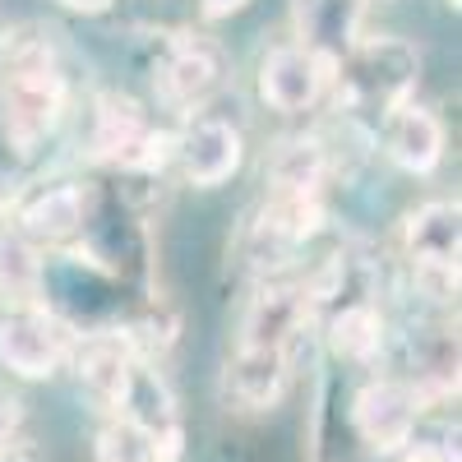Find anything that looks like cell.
<instances>
[{"instance_id":"1","label":"cell","mask_w":462,"mask_h":462,"mask_svg":"<svg viewBox=\"0 0 462 462\" xmlns=\"http://www.w3.org/2000/svg\"><path fill=\"white\" fill-rule=\"evenodd\" d=\"M420 74V51L402 37H356L333 60V88L352 111L389 116L393 106L411 102Z\"/></svg>"},{"instance_id":"2","label":"cell","mask_w":462,"mask_h":462,"mask_svg":"<svg viewBox=\"0 0 462 462\" xmlns=\"http://www.w3.org/2000/svg\"><path fill=\"white\" fill-rule=\"evenodd\" d=\"M0 111H5V134L19 148L42 143L56 130L60 111H65V74H60V65L42 47L19 51L14 65L5 69Z\"/></svg>"},{"instance_id":"3","label":"cell","mask_w":462,"mask_h":462,"mask_svg":"<svg viewBox=\"0 0 462 462\" xmlns=\"http://www.w3.org/2000/svg\"><path fill=\"white\" fill-rule=\"evenodd\" d=\"M74 352V328L42 310V305H14L0 319V361L19 379H51Z\"/></svg>"},{"instance_id":"4","label":"cell","mask_w":462,"mask_h":462,"mask_svg":"<svg viewBox=\"0 0 462 462\" xmlns=\"http://www.w3.org/2000/svg\"><path fill=\"white\" fill-rule=\"evenodd\" d=\"M93 148H97V158L111 162V167L143 171V167H158L171 152V134L152 130L134 97L102 93L97 111H93Z\"/></svg>"},{"instance_id":"5","label":"cell","mask_w":462,"mask_h":462,"mask_svg":"<svg viewBox=\"0 0 462 462\" xmlns=\"http://www.w3.org/2000/svg\"><path fill=\"white\" fill-rule=\"evenodd\" d=\"M328 84H333V60L305 42H282L259 60V97L282 116L310 111L328 93Z\"/></svg>"},{"instance_id":"6","label":"cell","mask_w":462,"mask_h":462,"mask_svg":"<svg viewBox=\"0 0 462 462\" xmlns=\"http://www.w3.org/2000/svg\"><path fill=\"white\" fill-rule=\"evenodd\" d=\"M416 416H420V393L416 383L402 379H374L352 398V426L370 453L407 448L416 435Z\"/></svg>"},{"instance_id":"7","label":"cell","mask_w":462,"mask_h":462,"mask_svg":"<svg viewBox=\"0 0 462 462\" xmlns=\"http://www.w3.org/2000/svg\"><path fill=\"white\" fill-rule=\"evenodd\" d=\"M241 130L222 121V116H189L185 130L171 134V158L180 167V176L199 189H213L222 180L236 176L241 167Z\"/></svg>"},{"instance_id":"8","label":"cell","mask_w":462,"mask_h":462,"mask_svg":"<svg viewBox=\"0 0 462 462\" xmlns=\"http://www.w3.org/2000/svg\"><path fill=\"white\" fill-rule=\"evenodd\" d=\"M222 74H226V60L217 42H208V37H176L158 69V93L167 106L199 116L208 97L222 88Z\"/></svg>"},{"instance_id":"9","label":"cell","mask_w":462,"mask_h":462,"mask_svg":"<svg viewBox=\"0 0 462 462\" xmlns=\"http://www.w3.org/2000/svg\"><path fill=\"white\" fill-rule=\"evenodd\" d=\"M402 245L420 278L457 287V204H420L402 226Z\"/></svg>"},{"instance_id":"10","label":"cell","mask_w":462,"mask_h":462,"mask_svg":"<svg viewBox=\"0 0 462 462\" xmlns=\"http://www.w3.org/2000/svg\"><path fill=\"white\" fill-rule=\"evenodd\" d=\"M383 148H389L393 167L411 171V176H430L444 158V125L430 106L420 102H402L383 116Z\"/></svg>"},{"instance_id":"11","label":"cell","mask_w":462,"mask_h":462,"mask_svg":"<svg viewBox=\"0 0 462 462\" xmlns=\"http://www.w3.org/2000/svg\"><path fill=\"white\" fill-rule=\"evenodd\" d=\"M74 361H79V379L88 383V389H93L102 402H111L116 411H121L130 383H134V374H139V356H134L130 337H121V333H97V337H88L79 352H74Z\"/></svg>"},{"instance_id":"12","label":"cell","mask_w":462,"mask_h":462,"mask_svg":"<svg viewBox=\"0 0 462 462\" xmlns=\"http://www.w3.org/2000/svg\"><path fill=\"white\" fill-rule=\"evenodd\" d=\"M305 319H310L305 291H296V287H263L250 300V310H245L241 342L245 346H278V352H287L291 337L305 328Z\"/></svg>"},{"instance_id":"13","label":"cell","mask_w":462,"mask_h":462,"mask_svg":"<svg viewBox=\"0 0 462 462\" xmlns=\"http://www.w3.org/2000/svg\"><path fill=\"white\" fill-rule=\"evenodd\" d=\"M226 389L241 407L250 411H263L273 407L287 389V352L278 346H236V356L226 365Z\"/></svg>"},{"instance_id":"14","label":"cell","mask_w":462,"mask_h":462,"mask_svg":"<svg viewBox=\"0 0 462 462\" xmlns=\"http://www.w3.org/2000/svg\"><path fill=\"white\" fill-rule=\"evenodd\" d=\"M365 0H296V42L337 60L356 42Z\"/></svg>"},{"instance_id":"15","label":"cell","mask_w":462,"mask_h":462,"mask_svg":"<svg viewBox=\"0 0 462 462\" xmlns=\"http://www.w3.org/2000/svg\"><path fill=\"white\" fill-rule=\"evenodd\" d=\"M19 226H23V236L47 241V245L74 236V231L84 226V195H79V185H56V189H47V195H37L19 213Z\"/></svg>"},{"instance_id":"16","label":"cell","mask_w":462,"mask_h":462,"mask_svg":"<svg viewBox=\"0 0 462 462\" xmlns=\"http://www.w3.org/2000/svg\"><path fill=\"white\" fill-rule=\"evenodd\" d=\"M324 176H328V158L319 139H287L268 162L273 195H319Z\"/></svg>"},{"instance_id":"17","label":"cell","mask_w":462,"mask_h":462,"mask_svg":"<svg viewBox=\"0 0 462 462\" xmlns=\"http://www.w3.org/2000/svg\"><path fill=\"white\" fill-rule=\"evenodd\" d=\"M328 346L337 361H374L383 346V315L374 305H342L328 324Z\"/></svg>"},{"instance_id":"18","label":"cell","mask_w":462,"mask_h":462,"mask_svg":"<svg viewBox=\"0 0 462 462\" xmlns=\"http://www.w3.org/2000/svg\"><path fill=\"white\" fill-rule=\"evenodd\" d=\"M93 453H97V462H158L152 435L139 426L134 416H116L111 426H102Z\"/></svg>"},{"instance_id":"19","label":"cell","mask_w":462,"mask_h":462,"mask_svg":"<svg viewBox=\"0 0 462 462\" xmlns=\"http://www.w3.org/2000/svg\"><path fill=\"white\" fill-rule=\"evenodd\" d=\"M0 291H10L14 305H37V259L28 245H0Z\"/></svg>"},{"instance_id":"20","label":"cell","mask_w":462,"mask_h":462,"mask_svg":"<svg viewBox=\"0 0 462 462\" xmlns=\"http://www.w3.org/2000/svg\"><path fill=\"white\" fill-rule=\"evenodd\" d=\"M19 420H23V402L14 393H0V444L19 430Z\"/></svg>"},{"instance_id":"21","label":"cell","mask_w":462,"mask_h":462,"mask_svg":"<svg viewBox=\"0 0 462 462\" xmlns=\"http://www.w3.org/2000/svg\"><path fill=\"white\" fill-rule=\"evenodd\" d=\"M60 10H69V14H84V19H93V14H106L116 0H56Z\"/></svg>"},{"instance_id":"22","label":"cell","mask_w":462,"mask_h":462,"mask_svg":"<svg viewBox=\"0 0 462 462\" xmlns=\"http://www.w3.org/2000/svg\"><path fill=\"white\" fill-rule=\"evenodd\" d=\"M402 462H453V453L448 448H435V444H416V448L402 453Z\"/></svg>"},{"instance_id":"23","label":"cell","mask_w":462,"mask_h":462,"mask_svg":"<svg viewBox=\"0 0 462 462\" xmlns=\"http://www.w3.org/2000/svg\"><path fill=\"white\" fill-rule=\"evenodd\" d=\"M199 5H204V14H208V19H226V14L245 10L250 0H199Z\"/></svg>"},{"instance_id":"24","label":"cell","mask_w":462,"mask_h":462,"mask_svg":"<svg viewBox=\"0 0 462 462\" xmlns=\"http://www.w3.org/2000/svg\"><path fill=\"white\" fill-rule=\"evenodd\" d=\"M0 462H32V457H28L19 444H10V439H5V444H0Z\"/></svg>"},{"instance_id":"25","label":"cell","mask_w":462,"mask_h":462,"mask_svg":"<svg viewBox=\"0 0 462 462\" xmlns=\"http://www.w3.org/2000/svg\"><path fill=\"white\" fill-rule=\"evenodd\" d=\"M453 5H457V0H453Z\"/></svg>"}]
</instances>
